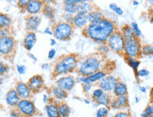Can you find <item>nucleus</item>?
<instances>
[{"label":"nucleus","instance_id":"1","mask_svg":"<svg viewBox=\"0 0 153 117\" xmlns=\"http://www.w3.org/2000/svg\"><path fill=\"white\" fill-rule=\"evenodd\" d=\"M117 30L115 23L110 19L105 18L94 23H89L82 33L84 36L100 43H107L108 39Z\"/></svg>","mask_w":153,"mask_h":117},{"label":"nucleus","instance_id":"2","mask_svg":"<svg viewBox=\"0 0 153 117\" xmlns=\"http://www.w3.org/2000/svg\"><path fill=\"white\" fill-rule=\"evenodd\" d=\"M79 57L77 54H68L59 58L54 65L52 73V78H56L62 74H67L73 72L77 68Z\"/></svg>","mask_w":153,"mask_h":117},{"label":"nucleus","instance_id":"3","mask_svg":"<svg viewBox=\"0 0 153 117\" xmlns=\"http://www.w3.org/2000/svg\"><path fill=\"white\" fill-rule=\"evenodd\" d=\"M102 55L103 54L98 52L85 57L80 63L77 70L78 73L83 76L88 77L100 71L103 62Z\"/></svg>","mask_w":153,"mask_h":117},{"label":"nucleus","instance_id":"4","mask_svg":"<svg viewBox=\"0 0 153 117\" xmlns=\"http://www.w3.org/2000/svg\"><path fill=\"white\" fill-rule=\"evenodd\" d=\"M17 42L13 37H1L0 39V52L6 59L11 62L13 61V59L16 52Z\"/></svg>","mask_w":153,"mask_h":117},{"label":"nucleus","instance_id":"5","mask_svg":"<svg viewBox=\"0 0 153 117\" xmlns=\"http://www.w3.org/2000/svg\"><path fill=\"white\" fill-rule=\"evenodd\" d=\"M52 32L54 37L59 40H68L74 33L73 25L67 22H58L52 26Z\"/></svg>","mask_w":153,"mask_h":117},{"label":"nucleus","instance_id":"6","mask_svg":"<svg viewBox=\"0 0 153 117\" xmlns=\"http://www.w3.org/2000/svg\"><path fill=\"white\" fill-rule=\"evenodd\" d=\"M126 41L121 34V31L117 30L108 39L107 44L110 50L119 55L124 54Z\"/></svg>","mask_w":153,"mask_h":117},{"label":"nucleus","instance_id":"7","mask_svg":"<svg viewBox=\"0 0 153 117\" xmlns=\"http://www.w3.org/2000/svg\"><path fill=\"white\" fill-rule=\"evenodd\" d=\"M142 45L138 38H134L132 40L126 41L124 47V55L125 56H129L132 58H138L142 55L141 50Z\"/></svg>","mask_w":153,"mask_h":117},{"label":"nucleus","instance_id":"8","mask_svg":"<svg viewBox=\"0 0 153 117\" xmlns=\"http://www.w3.org/2000/svg\"><path fill=\"white\" fill-rule=\"evenodd\" d=\"M16 107L19 112L25 116H33L36 112L34 104L28 99H21Z\"/></svg>","mask_w":153,"mask_h":117},{"label":"nucleus","instance_id":"9","mask_svg":"<svg viewBox=\"0 0 153 117\" xmlns=\"http://www.w3.org/2000/svg\"><path fill=\"white\" fill-rule=\"evenodd\" d=\"M119 81L118 78L114 76H107L100 81L98 85L100 88H101L104 92H110L114 90L116 85Z\"/></svg>","mask_w":153,"mask_h":117},{"label":"nucleus","instance_id":"10","mask_svg":"<svg viewBox=\"0 0 153 117\" xmlns=\"http://www.w3.org/2000/svg\"><path fill=\"white\" fill-rule=\"evenodd\" d=\"M26 84L32 93H36L40 92L44 87V80L40 75L37 74L31 77Z\"/></svg>","mask_w":153,"mask_h":117},{"label":"nucleus","instance_id":"11","mask_svg":"<svg viewBox=\"0 0 153 117\" xmlns=\"http://www.w3.org/2000/svg\"><path fill=\"white\" fill-rule=\"evenodd\" d=\"M56 85L59 87L66 92H69L75 85V78L72 76H67L59 79L56 81Z\"/></svg>","mask_w":153,"mask_h":117},{"label":"nucleus","instance_id":"12","mask_svg":"<svg viewBox=\"0 0 153 117\" xmlns=\"http://www.w3.org/2000/svg\"><path fill=\"white\" fill-rule=\"evenodd\" d=\"M25 28L28 32H34L40 26L41 18L38 16L30 15L25 17Z\"/></svg>","mask_w":153,"mask_h":117},{"label":"nucleus","instance_id":"13","mask_svg":"<svg viewBox=\"0 0 153 117\" xmlns=\"http://www.w3.org/2000/svg\"><path fill=\"white\" fill-rule=\"evenodd\" d=\"M15 90H16L18 95H19L21 99H27L28 97H30L31 93L30 90L29 89L26 83H23V82L19 81L16 85Z\"/></svg>","mask_w":153,"mask_h":117},{"label":"nucleus","instance_id":"14","mask_svg":"<svg viewBox=\"0 0 153 117\" xmlns=\"http://www.w3.org/2000/svg\"><path fill=\"white\" fill-rule=\"evenodd\" d=\"M88 13L83 12H78L74 19V25L77 28H85L88 26Z\"/></svg>","mask_w":153,"mask_h":117},{"label":"nucleus","instance_id":"15","mask_svg":"<svg viewBox=\"0 0 153 117\" xmlns=\"http://www.w3.org/2000/svg\"><path fill=\"white\" fill-rule=\"evenodd\" d=\"M44 5V3L42 1H29L26 11L30 15H34L42 10Z\"/></svg>","mask_w":153,"mask_h":117},{"label":"nucleus","instance_id":"16","mask_svg":"<svg viewBox=\"0 0 153 117\" xmlns=\"http://www.w3.org/2000/svg\"><path fill=\"white\" fill-rule=\"evenodd\" d=\"M37 41L36 35L34 32H28L23 41V45L27 50L30 51Z\"/></svg>","mask_w":153,"mask_h":117},{"label":"nucleus","instance_id":"17","mask_svg":"<svg viewBox=\"0 0 153 117\" xmlns=\"http://www.w3.org/2000/svg\"><path fill=\"white\" fill-rule=\"evenodd\" d=\"M6 101L9 106L14 107L17 106L19 102H20V97L18 95L16 90L15 89H11L7 93L6 96Z\"/></svg>","mask_w":153,"mask_h":117},{"label":"nucleus","instance_id":"18","mask_svg":"<svg viewBox=\"0 0 153 117\" xmlns=\"http://www.w3.org/2000/svg\"><path fill=\"white\" fill-rule=\"evenodd\" d=\"M121 34H122L125 41H128L132 40V39L136 38L134 33H133L131 26H129V25L126 24L125 25V26H123L122 28H121Z\"/></svg>","mask_w":153,"mask_h":117},{"label":"nucleus","instance_id":"19","mask_svg":"<svg viewBox=\"0 0 153 117\" xmlns=\"http://www.w3.org/2000/svg\"><path fill=\"white\" fill-rule=\"evenodd\" d=\"M88 22L90 23H94L98 21H101L102 19H105V17L104 16L103 13L99 10H94L91 11L88 14Z\"/></svg>","mask_w":153,"mask_h":117},{"label":"nucleus","instance_id":"20","mask_svg":"<svg viewBox=\"0 0 153 117\" xmlns=\"http://www.w3.org/2000/svg\"><path fill=\"white\" fill-rule=\"evenodd\" d=\"M114 93L117 97L123 96V95H127L128 94V89L126 84L122 82L119 81L117 84L114 89Z\"/></svg>","mask_w":153,"mask_h":117},{"label":"nucleus","instance_id":"21","mask_svg":"<svg viewBox=\"0 0 153 117\" xmlns=\"http://www.w3.org/2000/svg\"><path fill=\"white\" fill-rule=\"evenodd\" d=\"M94 10H95L94 5L92 3L85 1V2H82L78 4V12L89 13Z\"/></svg>","mask_w":153,"mask_h":117},{"label":"nucleus","instance_id":"22","mask_svg":"<svg viewBox=\"0 0 153 117\" xmlns=\"http://www.w3.org/2000/svg\"><path fill=\"white\" fill-rule=\"evenodd\" d=\"M48 117H61L59 107L54 104H50L46 107Z\"/></svg>","mask_w":153,"mask_h":117},{"label":"nucleus","instance_id":"23","mask_svg":"<svg viewBox=\"0 0 153 117\" xmlns=\"http://www.w3.org/2000/svg\"><path fill=\"white\" fill-rule=\"evenodd\" d=\"M12 21L7 14L1 13L0 14V26L1 29H9L11 26Z\"/></svg>","mask_w":153,"mask_h":117},{"label":"nucleus","instance_id":"24","mask_svg":"<svg viewBox=\"0 0 153 117\" xmlns=\"http://www.w3.org/2000/svg\"><path fill=\"white\" fill-rule=\"evenodd\" d=\"M52 89L53 95H54V97H56L57 99H65L68 96L67 92L63 90L62 89H61L60 87H59L58 86H53Z\"/></svg>","mask_w":153,"mask_h":117},{"label":"nucleus","instance_id":"25","mask_svg":"<svg viewBox=\"0 0 153 117\" xmlns=\"http://www.w3.org/2000/svg\"><path fill=\"white\" fill-rule=\"evenodd\" d=\"M99 104H102L105 107H108L111 105V99L110 98V96L107 94V93H105L102 96L98 98L97 100H95Z\"/></svg>","mask_w":153,"mask_h":117},{"label":"nucleus","instance_id":"26","mask_svg":"<svg viewBox=\"0 0 153 117\" xmlns=\"http://www.w3.org/2000/svg\"><path fill=\"white\" fill-rule=\"evenodd\" d=\"M126 57V61L127 64L131 66V68L133 69V71L136 72V74L138 73V66L140 65V62L136 58H132L129 57V56H125Z\"/></svg>","mask_w":153,"mask_h":117},{"label":"nucleus","instance_id":"27","mask_svg":"<svg viewBox=\"0 0 153 117\" xmlns=\"http://www.w3.org/2000/svg\"><path fill=\"white\" fill-rule=\"evenodd\" d=\"M107 72L105 71V70H100V71L97 72V73L93 74V75L90 76L88 78L91 82H96L97 81H100L103 78L107 76Z\"/></svg>","mask_w":153,"mask_h":117},{"label":"nucleus","instance_id":"28","mask_svg":"<svg viewBox=\"0 0 153 117\" xmlns=\"http://www.w3.org/2000/svg\"><path fill=\"white\" fill-rule=\"evenodd\" d=\"M61 117H68L71 112L70 107L66 103H62L58 106Z\"/></svg>","mask_w":153,"mask_h":117},{"label":"nucleus","instance_id":"29","mask_svg":"<svg viewBox=\"0 0 153 117\" xmlns=\"http://www.w3.org/2000/svg\"><path fill=\"white\" fill-rule=\"evenodd\" d=\"M64 10L68 13L74 14L78 13V4H67L64 2Z\"/></svg>","mask_w":153,"mask_h":117},{"label":"nucleus","instance_id":"30","mask_svg":"<svg viewBox=\"0 0 153 117\" xmlns=\"http://www.w3.org/2000/svg\"><path fill=\"white\" fill-rule=\"evenodd\" d=\"M42 12L48 19H52L54 14V9L48 4H45L42 9Z\"/></svg>","mask_w":153,"mask_h":117},{"label":"nucleus","instance_id":"31","mask_svg":"<svg viewBox=\"0 0 153 117\" xmlns=\"http://www.w3.org/2000/svg\"><path fill=\"white\" fill-rule=\"evenodd\" d=\"M141 54L143 55H152L153 54V44H146L142 47Z\"/></svg>","mask_w":153,"mask_h":117},{"label":"nucleus","instance_id":"32","mask_svg":"<svg viewBox=\"0 0 153 117\" xmlns=\"http://www.w3.org/2000/svg\"><path fill=\"white\" fill-rule=\"evenodd\" d=\"M117 102H118L119 106L121 108V107H126L128 106V97H127V95H123V96H120L117 97Z\"/></svg>","mask_w":153,"mask_h":117},{"label":"nucleus","instance_id":"33","mask_svg":"<svg viewBox=\"0 0 153 117\" xmlns=\"http://www.w3.org/2000/svg\"><path fill=\"white\" fill-rule=\"evenodd\" d=\"M131 28H132L133 33H134L136 38H138V39L140 38V37L142 36V32H141L140 29L139 28L138 25L137 24L136 22H133L131 24Z\"/></svg>","mask_w":153,"mask_h":117},{"label":"nucleus","instance_id":"34","mask_svg":"<svg viewBox=\"0 0 153 117\" xmlns=\"http://www.w3.org/2000/svg\"><path fill=\"white\" fill-rule=\"evenodd\" d=\"M109 8H110V9L114 11V12L117 13V14H118L119 16H121L123 14V9L114 3L110 4H109Z\"/></svg>","mask_w":153,"mask_h":117},{"label":"nucleus","instance_id":"35","mask_svg":"<svg viewBox=\"0 0 153 117\" xmlns=\"http://www.w3.org/2000/svg\"><path fill=\"white\" fill-rule=\"evenodd\" d=\"M150 115H153V104H150L146 107V110L143 111L142 114H141V117H146Z\"/></svg>","mask_w":153,"mask_h":117},{"label":"nucleus","instance_id":"36","mask_svg":"<svg viewBox=\"0 0 153 117\" xmlns=\"http://www.w3.org/2000/svg\"><path fill=\"white\" fill-rule=\"evenodd\" d=\"M108 109L107 107H101L97 111L96 113V117H107L108 115Z\"/></svg>","mask_w":153,"mask_h":117},{"label":"nucleus","instance_id":"37","mask_svg":"<svg viewBox=\"0 0 153 117\" xmlns=\"http://www.w3.org/2000/svg\"><path fill=\"white\" fill-rule=\"evenodd\" d=\"M104 93H105V92H104L101 88L95 90H94V92L93 93V99H95V100H97V99L98 98H100V97Z\"/></svg>","mask_w":153,"mask_h":117},{"label":"nucleus","instance_id":"38","mask_svg":"<svg viewBox=\"0 0 153 117\" xmlns=\"http://www.w3.org/2000/svg\"><path fill=\"white\" fill-rule=\"evenodd\" d=\"M29 3V1H25V0H21V1H19L17 2V5L19 8H21V10L24 9V10H26L27 6H28Z\"/></svg>","mask_w":153,"mask_h":117},{"label":"nucleus","instance_id":"39","mask_svg":"<svg viewBox=\"0 0 153 117\" xmlns=\"http://www.w3.org/2000/svg\"><path fill=\"white\" fill-rule=\"evenodd\" d=\"M149 74H150V72L147 69H140L136 73V76H138V77H146L149 76Z\"/></svg>","mask_w":153,"mask_h":117},{"label":"nucleus","instance_id":"40","mask_svg":"<svg viewBox=\"0 0 153 117\" xmlns=\"http://www.w3.org/2000/svg\"><path fill=\"white\" fill-rule=\"evenodd\" d=\"M10 116L11 117H21L22 116V114L19 112L18 109H15V110H12L10 112Z\"/></svg>","mask_w":153,"mask_h":117},{"label":"nucleus","instance_id":"41","mask_svg":"<svg viewBox=\"0 0 153 117\" xmlns=\"http://www.w3.org/2000/svg\"><path fill=\"white\" fill-rule=\"evenodd\" d=\"M97 50H98V52H100V53H102V54H103V53H105V52H107L109 50H110V49H109V47L107 44V45L100 46L99 48L97 49Z\"/></svg>","mask_w":153,"mask_h":117},{"label":"nucleus","instance_id":"42","mask_svg":"<svg viewBox=\"0 0 153 117\" xmlns=\"http://www.w3.org/2000/svg\"><path fill=\"white\" fill-rule=\"evenodd\" d=\"M17 71L20 74H24L26 72L27 68L23 65H17Z\"/></svg>","mask_w":153,"mask_h":117},{"label":"nucleus","instance_id":"43","mask_svg":"<svg viewBox=\"0 0 153 117\" xmlns=\"http://www.w3.org/2000/svg\"><path fill=\"white\" fill-rule=\"evenodd\" d=\"M114 117H131V116L130 114L128 112H118L117 114H116L115 116Z\"/></svg>","mask_w":153,"mask_h":117},{"label":"nucleus","instance_id":"44","mask_svg":"<svg viewBox=\"0 0 153 117\" xmlns=\"http://www.w3.org/2000/svg\"><path fill=\"white\" fill-rule=\"evenodd\" d=\"M111 107H113L114 109H116V110H119V109H120L121 107L119 106L118 102H117V99H114L113 100H111Z\"/></svg>","mask_w":153,"mask_h":117},{"label":"nucleus","instance_id":"45","mask_svg":"<svg viewBox=\"0 0 153 117\" xmlns=\"http://www.w3.org/2000/svg\"><path fill=\"white\" fill-rule=\"evenodd\" d=\"M55 54H56V50H54V49H52V50H50V52H49L48 53V59H52L54 57Z\"/></svg>","mask_w":153,"mask_h":117},{"label":"nucleus","instance_id":"46","mask_svg":"<svg viewBox=\"0 0 153 117\" xmlns=\"http://www.w3.org/2000/svg\"><path fill=\"white\" fill-rule=\"evenodd\" d=\"M7 69H8L7 66H6L5 64H4L2 62H1V71H0V73H1V76H2L4 73H5L6 72H7Z\"/></svg>","mask_w":153,"mask_h":117},{"label":"nucleus","instance_id":"47","mask_svg":"<svg viewBox=\"0 0 153 117\" xmlns=\"http://www.w3.org/2000/svg\"><path fill=\"white\" fill-rule=\"evenodd\" d=\"M80 81H81L83 83H85V84L87 85H91L90 83H91V81H89V79H88V77H85V76H83L80 78Z\"/></svg>","mask_w":153,"mask_h":117},{"label":"nucleus","instance_id":"48","mask_svg":"<svg viewBox=\"0 0 153 117\" xmlns=\"http://www.w3.org/2000/svg\"><path fill=\"white\" fill-rule=\"evenodd\" d=\"M91 88V85H83V90L84 92H88Z\"/></svg>","mask_w":153,"mask_h":117},{"label":"nucleus","instance_id":"49","mask_svg":"<svg viewBox=\"0 0 153 117\" xmlns=\"http://www.w3.org/2000/svg\"><path fill=\"white\" fill-rule=\"evenodd\" d=\"M139 89H140V90L142 92V93H146V90H147V89H146V87H145L144 86H140V87H139Z\"/></svg>","mask_w":153,"mask_h":117},{"label":"nucleus","instance_id":"50","mask_svg":"<svg viewBox=\"0 0 153 117\" xmlns=\"http://www.w3.org/2000/svg\"><path fill=\"white\" fill-rule=\"evenodd\" d=\"M45 33H48V34H50V35H53V32L52 31H51L50 29L49 28H47L45 29Z\"/></svg>","mask_w":153,"mask_h":117},{"label":"nucleus","instance_id":"51","mask_svg":"<svg viewBox=\"0 0 153 117\" xmlns=\"http://www.w3.org/2000/svg\"><path fill=\"white\" fill-rule=\"evenodd\" d=\"M48 67H49V64H43V65L42 66V68L43 69H48Z\"/></svg>","mask_w":153,"mask_h":117},{"label":"nucleus","instance_id":"52","mask_svg":"<svg viewBox=\"0 0 153 117\" xmlns=\"http://www.w3.org/2000/svg\"><path fill=\"white\" fill-rule=\"evenodd\" d=\"M50 41H51V43H50V44H51V45H52V46L54 45V44H56V41L54 40V39H51Z\"/></svg>","mask_w":153,"mask_h":117},{"label":"nucleus","instance_id":"53","mask_svg":"<svg viewBox=\"0 0 153 117\" xmlns=\"http://www.w3.org/2000/svg\"><path fill=\"white\" fill-rule=\"evenodd\" d=\"M28 55L30 56V58H31V59H34L35 61H37V59L35 57V56H34V55H33V54H31L30 53H29V54H28Z\"/></svg>","mask_w":153,"mask_h":117},{"label":"nucleus","instance_id":"54","mask_svg":"<svg viewBox=\"0 0 153 117\" xmlns=\"http://www.w3.org/2000/svg\"><path fill=\"white\" fill-rule=\"evenodd\" d=\"M133 4L134 6H138L139 4V2H138V1H133Z\"/></svg>","mask_w":153,"mask_h":117},{"label":"nucleus","instance_id":"55","mask_svg":"<svg viewBox=\"0 0 153 117\" xmlns=\"http://www.w3.org/2000/svg\"><path fill=\"white\" fill-rule=\"evenodd\" d=\"M150 23H152V24H153V13H152V14L151 15V16H150Z\"/></svg>","mask_w":153,"mask_h":117},{"label":"nucleus","instance_id":"56","mask_svg":"<svg viewBox=\"0 0 153 117\" xmlns=\"http://www.w3.org/2000/svg\"><path fill=\"white\" fill-rule=\"evenodd\" d=\"M135 100H136V103H138L139 101H140V99H139L138 97H136V99H135Z\"/></svg>","mask_w":153,"mask_h":117},{"label":"nucleus","instance_id":"57","mask_svg":"<svg viewBox=\"0 0 153 117\" xmlns=\"http://www.w3.org/2000/svg\"><path fill=\"white\" fill-rule=\"evenodd\" d=\"M149 3H150V4L151 6H152L153 7V0H150V1H149Z\"/></svg>","mask_w":153,"mask_h":117},{"label":"nucleus","instance_id":"58","mask_svg":"<svg viewBox=\"0 0 153 117\" xmlns=\"http://www.w3.org/2000/svg\"><path fill=\"white\" fill-rule=\"evenodd\" d=\"M46 99H47L46 95H45V96H44V102H46Z\"/></svg>","mask_w":153,"mask_h":117},{"label":"nucleus","instance_id":"59","mask_svg":"<svg viewBox=\"0 0 153 117\" xmlns=\"http://www.w3.org/2000/svg\"><path fill=\"white\" fill-rule=\"evenodd\" d=\"M151 95H153V87L152 88V90H151Z\"/></svg>","mask_w":153,"mask_h":117},{"label":"nucleus","instance_id":"60","mask_svg":"<svg viewBox=\"0 0 153 117\" xmlns=\"http://www.w3.org/2000/svg\"><path fill=\"white\" fill-rule=\"evenodd\" d=\"M146 117H153V115H150V116H146Z\"/></svg>","mask_w":153,"mask_h":117}]
</instances>
